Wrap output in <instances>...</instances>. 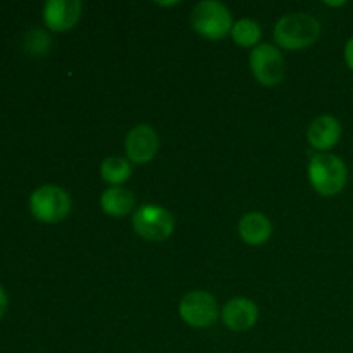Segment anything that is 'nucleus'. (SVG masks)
Segmentation results:
<instances>
[{
    "instance_id": "obj_4",
    "label": "nucleus",
    "mask_w": 353,
    "mask_h": 353,
    "mask_svg": "<svg viewBox=\"0 0 353 353\" xmlns=\"http://www.w3.org/2000/svg\"><path fill=\"white\" fill-rule=\"evenodd\" d=\"M71 196L64 188L55 185H43L30 196V210L33 217L45 224H57L71 212Z\"/></svg>"
},
{
    "instance_id": "obj_19",
    "label": "nucleus",
    "mask_w": 353,
    "mask_h": 353,
    "mask_svg": "<svg viewBox=\"0 0 353 353\" xmlns=\"http://www.w3.org/2000/svg\"><path fill=\"white\" fill-rule=\"evenodd\" d=\"M326 6H331V7H340V6H345V2H330V0H327Z\"/></svg>"
},
{
    "instance_id": "obj_17",
    "label": "nucleus",
    "mask_w": 353,
    "mask_h": 353,
    "mask_svg": "<svg viewBox=\"0 0 353 353\" xmlns=\"http://www.w3.org/2000/svg\"><path fill=\"white\" fill-rule=\"evenodd\" d=\"M345 62H347L348 68L353 71V37L345 45Z\"/></svg>"
},
{
    "instance_id": "obj_14",
    "label": "nucleus",
    "mask_w": 353,
    "mask_h": 353,
    "mask_svg": "<svg viewBox=\"0 0 353 353\" xmlns=\"http://www.w3.org/2000/svg\"><path fill=\"white\" fill-rule=\"evenodd\" d=\"M131 164L124 157H107L100 165V176L110 186H123L131 178Z\"/></svg>"
},
{
    "instance_id": "obj_11",
    "label": "nucleus",
    "mask_w": 353,
    "mask_h": 353,
    "mask_svg": "<svg viewBox=\"0 0 353 353\" xmlns=\"http://www.w3.org/2000/svg\"><path fill=\"white\" fill-rule=\"evenodd\" d=\"M309 143L316 150H331L341 138V124L333 116H319L309 128Z\"/></svg>"
},
{
    "instance_id": "obj_16",
    "label": "nucleus",
    "mask_w": 353,
    "mask_h": 353,
    "mask_svg": "<svg viewBox=\"0 0 353 353\" xmlns=\"http://www.w3.org/2000/svg\"><path fill=\"white\" fill-rule=\"evenodd\" d=\"M52 47V40L48 37V33L45 30H40V28H34V30H30L24 37V50L30 55H34V57H41V55L47 54Z\"/></svg>"
},
{
    "instance_id": "obj_15",
    "label": "nucleus",
    "mask_w": 353,
    "mask_h": 353,
    "mask_svg": "<svg viewBox=\"0 0 353 353\" xmlns=\"http://www.w3.org/2000/svg\"><path fill=\"white\" fill-rule=\"evenodd\" d=\"M231 37H233L234 43L240 45V47H257L262 37L261 24L254 19L236 21L233 24V30H231Z\"/></svg>"
},
{
    "instance_id": "obj_9",
    "label": "nucleus",
    "mask_w": 353,
    "mask_h": 353,
    "mask_svg": "<svg viewBox=\"0 0 353 353\" xmlns=\"http://www.w3.org/2000/svg\"><path fill=\"white\" fill-rule=\"evenodd\" d=\"M83 3L79 0H48L43 6V23L55 33L72 30L81 19Z\"/></svg>"
},
{
    "instance_id": "obj_1",
    "label": "nucleus",
    "mask_w": 353,
    "mask_h": 353,
    "mask_svg": "<svg viewBox=\"0 0 353 353\" xmlns=\"http://www.w3.org/2000/svg\"><path fill=\"white\" fill-rule=\"evenodd\" d=\"M309 181L321 196L338 195L347 186V164L338 155L316 154L309 162Z\"/></svg>"
},
{
    "instance_id": "obj_8",
    "label": "nucleus",
    "mask_w": 353,
    "mask_h": 353,
    "mask_svg": "<svg viewBox=\"0 0 353 353\" xmlns=\"http://www.w3.org/2000/svg\"><path fill=\"white\" fill-rule=\"evenodd\" d=\"M159 147H161L159 134L148 124L134 126L126 134V140H124V150H126L128 159L134 162V164H147V162H150L157 155Z\"/></svg>"
},
{
    "instance_id": "obj_5",
    "label": "nucleus",
    "mask_w": 353,
    "mask_h": 353,
    "mask_svg": "<svg viewBox=\"0 0 353 353\" xmlns=\"http://www.w3.org/2000/svg\"><path fill=\"white\" fill-rule=\"evenodd\" d=\"M133 230L148 241H164L174 231V217L157 203H145L133 214Z\"/></svg>"
},
{
    "instance_id": "obj_18",
    "label": "nucleus",
    "mask_w": 353,
    "mask_h": 353,
    "mask_svg": "<svg viewBox=\"0 0 353 353\" xmlns=\"http://www.w3.org/2000/svg\"><path fill=\"white\" fill-rule=\"evenodd\" d=\"M6 310H7V295H6V290H3L2 285H0V319L3 317Z\"/></svg>"
},
{
    "instance_id": "obj_10",
    "label": "nucleus",
    "mask_w": 353,
    "mask_h": 353,
    "mask_svg": "<svg viewBox=\"0 0 353 353\" xmlns=\"http://www.w3.org/2000/svg\"><path fill=\"white\" fill-rule=\"evenodd\" d=\"M221 319L228 330L234 331V333H243V331L252 330L257 323L259 307L254 300L238 296V299L224 303L223 310H221Z\"/></svg>"
},
{
    "instance_id": "obj_7",
    "label": "nucleus",
    "mask_w": 353,
    "mask_h": 353,
    "mask_svg": "<svg viewBox=\"0 0 353 353\" xmlns=\"http://www.w3.org/2000/svg\"><path fill=\"white\" fill-rule=\"evenodd\" d=\"M250 68L255 79L264 86L279 85L286 72V64L281 52L271 43H261L252 50Z\"/></svg>"
},
{
    "instance_id": "obj_13",
    "label": "nucleus",
    "mask_w": 353,
    "mask_h": 353,
    "mask_svg": "<svg viewBox=\"0 0 353 353\" xmlns=\"http://www.w3.org/2000/svg\"><path fill=\"white\" fill-rule=\"evenodd\" d=\"M134 203H137V199L124 186H110V188L103 190L102 196H100V207L110 217L128 216L134 209Z\"/></svg>"
},
{
    "instance_id": "obj_2",
    "label": "nucleus",
    "mask_w": 353,
    "mask_h": 353,
    "mask_svg": "<svg viewBox=\"0 0 353 353\" xmlns=\"http://www.w3.org/2000/svg\"><path fill=\"white\" fill-rule=\"evenodd\" d=\"M321 34V23L305 12H295L283 16L276 23L274 38L279 47L286 50H300L317 41Z\"/></svg>"
},
{
    "instance_id": "obj_12",
    "label": "nucleus",
    "mask_w": 353,
    "mask_h": 353,
    "mask_svg": "<svg viewBox=\"0 0 353 353\" xmlns=\"http://www.w3.org/2000/svg\"><path fill=\"white\" fill-rule=\"evenodd\" d=\"M238 233L241 240L247 245L257 247V245L265 243L272 234V224L268 216L261 212H250L243 216L238 224Z\"/></svg>"
},
{
    "instance_id": "obj_3",
    "label": "nucleus",
    "mask_w": 353,
    "mask_h": 353,
    "mask_svg": "<svg viewBox=\"0 0 353 353\" xmlns=\"http://www.w3.org/2000/svg\"><path fill=\"white\" fill-rule=\"evenodd\" d=\"M192 28L203 38L223 40L233 30V17L224 3L216 0H202L192 10Z\"/></svg>"
},
{
    "instance_id": "obj_6",
    "label": "nucleus",
    "mask_w": 353,
    "mask_h": 353,
    "mask_svg": "<svg viewBox=\"0 0 353 353\" xmlns=\"http://www.w3.org/2000/svg\"><path fill=\"white\" fill-rule=\"evenodd\" d=\"M179 316L188 326L196 330L210 327L219 317V307L216 299L207 292H190L179 302Z\"/></svg>"
}]
</instances>
